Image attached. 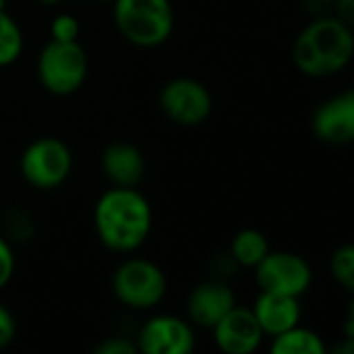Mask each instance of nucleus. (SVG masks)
<instances>
[{"mask_svg": "<svg viewBox=\"0 0 354 354\" xmlns=\"http://www.w3.org/2000/svg\"><path fill=\"white\" fill-rule=\"evenodd\" d=\"M98 242L117 254H133L152 234L154 215L148 198L138 188L111 186L104 190L92 213Z\"/></svg>", "mask_w": 354, "mask_h": 354, "instance_id": "1", "label": "nucleus"}, {"mask_svg": "<svg viewBox=\"0 0 354 354\" xmlns=\"http://www.w3.org/2000/svg\"><path fill=\"white\" fill-rule=\"evenodd\" d=\"M354 59V30L335 15L310 19L294 38L292 61L306 77H331Z\"/></svg>", "mask_w": 354, "mask_h": 354, "instance_id": "2", "label": "nucleus"}, {"mask_svg": "<svg viewBox=\"0 0 354 354\" xmlns=\"http://www.w3.org/2000/svg\"><path fill=\"white\" fill-rule=\"evenodd\" d=\"M113 21L131 46L156 48L171 38L175 13L171 0H113Z\"/></svg>", "mask_w": 354, "mask_h": 354, "instance_id": "3", "label": "nucleus"}, {"mask_svg": "<svg viewBox=\"0 0 354 354\" xmlns=\"http://www.w3.org/2000/svg\"><path fill=\"white\" fill-rule=\"evenodd\" d=\"M111 290L117 302L129 310L146 313L167 298L169 279L165 271L150 259L127 257L111 275Z\"/></svg>", "mask_w": 354, "mask_h": 354, "instance_id": "4", "label": "nucleus"}, {"mask_svg": "<svg viewBox=\"0 0 354 354\" xmlns=\"http://www.w3.org/2000/svg\"><path fill=\"white\" fill-rule=\"evenodd\" d=\"M40 86L53 96H71L88 80L90 61L80 42L50 40L38 55L36 63Z\"/></svg>", "mask_w": 354, "mask_h": 354, "instance_id": "5", "label": "nucleus"}, {"mask_svg": "<svg viewBox=\"0 0 354 354\" xmlns=\"http://www.w3.org/2000/svg\"><path fill=\"white\" fill-rule=\"evenodd\" d=\"M19 171L34 190H57L73 171V152L61 138H38L21 152Z\"/></svg>", "mask_w": 354, "mask_h": 354, "instance_id": "6", "label": "nucleus"}, {"mask_svg": "<svg viewBox=\"0 0 354 354\" xmlns=\"http://www.w3.org/2000/svg\"><path fill=\"white\" fill-rule=\"evenodd\" d=\"M140 354H194L196 327L182 315L156 313L133 335Z\"/></svg>", "mask_w": 354, "mask_h": 354, "instance_id": "7", "label": "nucleus"}, {"mask_svg": "<svg viewBox=\"0 0 354 354\" xmlns=\"http://www.w3.org/2000/svg\"><path fill=\"white\" fill-rule=\"evenodd\" d=\"M158 106L171 123L182 127H196L211 117L213 96L209 88L198 80L175 77L160 88Z\"/></svg>", "mask_w": 354, "mask_h": 354, "instance_id": "8", "label": "nucleus"}, {"mask_svg": "<svg viewBox=\"0 0 354 354\" xmlns=\"http://www.w3.org/2000/svg\"><path fill=\"white\" fill-rule=\"evenodd\" d=\"M252 271L261 292L300 298L313 283V269L306 259L288 250H269Z\"/></svg>", "mask_w": 354, "mask_h": 354, "instance_id": "9", "label": "nucleus"}, {"mask_svg": "<svg viewBox=\"0 0 354 354\" xmlns=\"http://www.w3.org/2000/svg\"><path fill=\"white\" fill-rule=\"evenodd\" d=\"M236 304V292L230 281L211 277L190 290L186 298V319L196 329L211 331Z\"/></svg>", "mask_w": 354, "mask_h": 354, "instance_id": "10", "label": "nucleus"}, {"mask_svg": "<svg viewBox=\"0 0 354 354\" xmlns=\"http://www.w3.org/2000/svg\"><path fill=\"white\" fill-rule=\"evenodd\" d=\"M211 335L221 354H254L265 339L252 308L240 304L211 329Z\"/></svg>", "mask_w": 354, "mask_h": 354, "instance_id": "11", "label": "nucleus"}, {"mask_svg": "<svg viewBox=\"0 0 354 354\" xmlns=\"http://www.w3.org/2000/svg\"><path fill=\"white\" fill-rule=\"evenodd\" d=\"M310 129L317 140L342 146L354 142V88L323 100L313 117Z\"/></svg>", "mask_w": 354, "mask_h": 354, "instance_id": "12", "label": "nucleus"}, {"mask_svg": "<svg viewBox=\"0 0 354 354\" xmlns=\"http://www.w3.org/2000/svg\"><path fill=\"white\" fill-rule=\"evenodd\" d=\"M250 308H252L263 333L271 335V337L298 327L300 319H302L300 298H296V296L261 292L254 298V304Z\"/></svg>", "mask_w": 354, "mask_h": 354, "instance_id": "13", "label": "nucleus"}, {"mask_svg": "<svg viewBox=\"0 0 354 354\" xmlns=\"http://www.w3.org/2000/svg\"><path fill=\"white\" fill-rule=\"evenodd\" d=\"M100 167L111 186L136 188L146 171V160L140 148L131 142H113L102 150Z\"/></svg>", "mask_w": 354, "mask_h": 354, "instance_id": "14", "label": "nucleus"}, {"mask_svg": "<svg viewBox=\"0 0 354 354\" xmlns=\"http://www.w3.org/2000/svg\"><path fill=\"white\" fill-rule=\"evenodd\" d=\"M269 250H271L269 240L265 238L263 232L254 227L240 230L232 238L230 248H227V252L232 254V259L238 263L240 269H254L269 254Z\"/></svg>", "mask_w": 354, "mask_h": 354, "instance_id": "15", "label": "nucleus"}, {"mask_svg": "<svg viewBox=\"0 0 354 354\" xmlns=\"http://www.w3.org/2000/svg\"><path fill=\"white\" fill-rule=\"evenodd\" d=\"M269 354H327V344L306 327H294L273 337Z\"/></svg>", "mask_w": 354, "mask_h": 354, "instance_id": "16", "label": "nucleus"}, {"mask_svg": "<svg viewBox=\"0 0 354 354\" xmlns=\"http://www.w3.org/2000/svg\"><path fill=\"white\" fill-rule=\"evenodd\" d=\"M24 30L17 19L7 11L0 9V69L11 67L24 55Z\"/></svg>", "mask_w": 354, "mask_h": 354, "instance_id": "17", "label": "nucleus"}, {"mask_svg": "<svg viewBox=\"0 0 354 354\" xmlns=\"http://www.w3.org/2000/svg\"><path fill=\"white\" fill-rule=\"evenodd\" d=\"M329 271L344 290L354 294V244H342L331 252Z\"/></svg>", "mask_w": 354, "mask_h": 354, "instance_id": "18", "label": "nucleus"}, {"mask_svg": "<svg viewBox=\"0 0 354 354\" xmlns=\"http://www.w3.org/2000/svg\"><path fill=\"white\" fill-rule=\"evenodd\" d=\"M36 236V223L34 217L24 209H11L5 215V238L13 244H26Z\"/></svg>", "mask_w": 354, "mask_h": 354, "instance_id": "19", "label": "nucleus"}, {"mask_svg": "<svg viewBox=\"0 0 354 354\" xmlns=\"http://www.w3.org/2000/svg\"><path fill=\"white\" fill-rule=\"evenodd\" d=\"M82 26L75 15L61 13L50 24V40L55 42H80Z\"/></svg>", "mask_w": 354, "mask_h": 354, "instance_id": "20", "label": "nucleus"}, {"mask_svg": "<svg viewBox=\"0 0 354 354\" xmlns=\"http://www.w3.org/2000/svg\"><path fill=\"white\" fill-rule=\"evenodd\" d=\"M17 271V257L13 244L5 238V234H0V292H3L15 277Z\"/></svg>", "mask_w": 354, "mask_h": 354, "instance_id": "21", "label": "nucleus"}, {"mask_svg": "<svg viewBox=\"0 0 354 354\" xmlns=\"http://www.w3.org/2000/svg\"><path fill=\"white\" fill-rule=\"evenodd\" d=\"M90 354H140L136 339L131 335H109L94 346Z\"/></svg>", "mask_w": 354, "mask_h": 354, "instance_id": "22", "label": "nucleus"}, {"mask_svg": "<svg viewBox=\"0 0 354 354\" xmlns=\"http://www.w3.org/2000/svg\"><path fill=\"white\" fill-rule=\"evenodd\" d=\"M17 331H19V325H17L13 310L5 302H0V352H5L15 342Z\"/></svg>", "mask_w": 354, "mask_h": 354, "instance_id": "23", "label": "nucleus"}, {"mask_svg": "<svg viewBox=\"0 0 354 354\" xmlns=\"http://www.w3.org/2000/svg\"><path fill=\"white\" fill-rule=\"evenodd\" d=\"M238 263L232 259V254L225 250L221 254H217L211 263V273L215 279H221V281H230L236 273H238Z\"/></svg>", "mask_w": 354, "mask_h": 354, "instance_id": "24", "label": "nucleus"}, {"mask_svg": "<svg viewBox=\"0 0 354 354\" xmlns=\"http://www.w3.org/2000/svg\"><path fill=\"white\" fill-rule=\"evenodd\" d=\"M333 3H335V0H300V7L310 19H315V17L331 15L333 13Z\"/></svg>", "mask_w": 354, "mask_h": 354, "instance_id": "25", "label": "nucleus"}, {"mask_svg": "<svg viewBox=\"0 0 354 354\" xmlns=\"http://www.w3.org/2000/svg\"><path fill=\"white\" fill-rule=\"evenodd\" d=\"M331 15H335L342 24L354 30V0H335Z\"/></svg>", "mask_w": 354, "mask_h": 354, "instance_id": "26", "label": "nucleus"}, {"mask_svg": "<svg viewBox=\"0 0 354 354\" xmlns=\"http://www.w3.org/2000/svg\"><path fill=\"white\" fill-rule=\"evenodd\" d=\"M327 354H354V339L342 335L327 348Z\"/></svg>", "mask_w": 354, "mask_h": 354, "instance_id": "27", "label": "nucleus"}, {"mask_svg": "<svg viewBox=\"0 0 354 354\" xmlns=\"http://www.w3.org/2000/svg\"><path fill=\"white\" fill-rule=\"evenodd\" d=\"M344 335L346 337H352L354 339V294L348 302V315H346V321H344Z\"/></svg>", "mask_w": 354, "mask_h": 354, "instance_id": "28", "label": "nucleus"}, {"mask_svg": "<svg viewBox=\"0 0 354 354\" xmlns=\"http://www.w3.org/2000/svg\"><path fill=\"white\" fill-rule=\"evenodd\" d=\"M38 3H42V5H48V7H53V5H59V3H63V0H38Z\"/></svg>", "mask_w": 354, "mask_h": 354, "instance_id": "29", "label": "nucleus"}, {"mask_svg": "<svg viewBox=\"0 0 354 354\" xmlns=\"http://www.w3.org/2000/svg\"><path fill=\"white\" fill-rule=\"evenodd\" d=\"M96 3H113V0H96Z\"/></svg>", "mask_w": 354, "mask_h": 354, "instance_id": "30", "label": "nucleus"}]
</instances>
